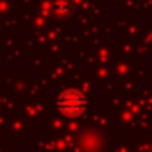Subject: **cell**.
Instances as JSON below:
<instances>
[{"label":"cell","mask_w":152,"mask_h":152,"mask_svg":"<svg viewBox=\"0 0 152 152\" xmlns=\"http://www.w3.org/2000/svg\"><path fill=\"white\" fill-rule=\"evenodd\" d=\"M61 100L64 102V104H63V106H64L63 109H66V111H68V109L81 111V109H83V104H81V100H79V95H77V93L73 95V99H72V100H68V97H66V95H63V99H61Z\"/></svg>","instance_id":"6da1fadb"}]
</instances>
